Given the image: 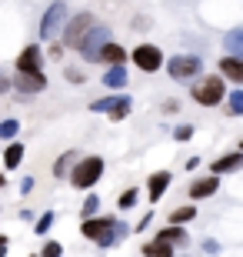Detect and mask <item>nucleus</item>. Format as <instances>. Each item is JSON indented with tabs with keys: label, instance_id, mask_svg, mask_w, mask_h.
<instances>
[{
	"label": "nucleus",
	"instance_id": "obj_9",
	"mask_svg": "<svg viewBox=\"0 0 243 257\" xmlns=\"http://www.w3.org/2000/svg\"><path fill=\"white\" fill-rule=\"evenodd\" d=\"M200 57H173L167 64V70H170V77H173V80H187V77H196L200 74Z\"/></svg>",
	"mask_w": 243,
	"mask_h": 257
},
{
	"label": "nucleus",
	"instance_id": "obj_17",
	"mask_svg": "<svg viewBox=\"0 0 243 257\" xmlns=\"http://www.w3.org/2000/svg\"><path fill=\"white\" fill-rule=\"evenodd\" d=\"M157 240H163V244H170V247H177V244L183 247V244H187V230L183 227H163Z\"/></svg>",
	"mask_w": 243,
	"mask_h": 257
},
{
	"label": "nucleus",
	"instance_id": "obj_19",
	"mask_svg": "<svg viewBox=\"0 0 243 257\" xmlns=\"http://www.w3.org/2000/svg\"><path fill=\"white\" fill-rule=\"evenodd\" d=\"M103 84L113 87V90H117V87H127V67H110L107 77H103Z\"/></svg>",
	"mask_w": 243,
	"mask_h": 257
},
{
	"label": "nucleus",
	"instance_id": "obj_33",
	"mask_svg": "<svg viewBox=\"0 0 243 257\" xmlns=\"http://www.w3.org/2000/svg\"><path fill=\"white\" fill-rule=\"evenodd\" d=\"M7 254V237H0V257Z\"/></svg>",
	"mask_w": 243,
	"mask_h": 257
},
{
	"label": "nucleus",
	"instance_id": "obj_30",
	"mask_svg": "<svg viewBox=\"0 0 243 257\" xmlns=\"http://www.w3.org/2000/svg\"><path fill=\"white\" fill-rule=\"evenodd\" d=\"M60 250H64V247H60L57 240H50L47 247H44V254H40V257H60Z\"/></svg>",
	"mask_w": 243,
	"mask_h": 257
},
{
	"label": "nucleus",
	"instance_id": "obj_28",
	"mask_svg": "<svg viewBox=\"0 0 243 257\" xmlns=\"http://www.w3.org/2000/svg\"><path fill=\"white\" fill-rule=\"evenodd\" d=\"M133 204H137V191L130 187V191H123V194H120V207L127 210V207H133Z\"/></svg>",
	"mask_w": 243,
	"mask_h": 257
},
{
	"label": "nucleus",
	"instance_id": "obj_18",
	"mask_svg": "<svg viewBox=\"0 0 243 257\" xmlns=\"http://www.w3.org/2000/svg\"><path fill=\"white\" fill-rule=\"evenodd\" d=\"M103 64H110V67H123V60H127V50L117 47V44H107V50H103Z\"/></svg>",
	"mask_w": 243,
	"mask_h": 257
},
{
	"label": "nucleus",
	"instance_id": "obj_35",
	"mask_svg": "<svg viewBox=\"0 0 243 257\" xmlns=\"http://www.w3.org/2000/svg\"><path fill=\"white\" fill-rule=\"evenodd\" d=\"M4 184H7V181H4V174H0V187H4Z\"/></svg>",
	"mask_w": 243,
	"mask_h": 257
},
{
	"label": "nucleus",
	"instance_id": "obj_10",
	"mask_svg": "<svg viewBox=\"0 0 243 257\" xmlns=\"http://www.w3.org/2000/svg\"><path fill=\"white\" fill-rule=\"evenodd\" d=\"M14 87H17L20 94H40L47 87V77L44 74H17L14 77Z\"/></svg>",
	"mask_w": 243,
	"mask_h": 257
},
{
	"label": "nucleus",
	"instance_id": "obj_22",
	"mask_svg": "<svg viewBox=\"0 0 243 257\" xmlns=\"http://www.w3.org/2000/svg\"><path fill=\"white\" fill-rule=\"evenodd\" d=\"M20 161H24V147H20V144H10L7 151H4V164H7V167H17Z\"/></svg>",
	"mask_w": 243,
	"mask_h": 257
},
{
	"label": "nucleus",
	"instance_id": "obj_23",
	"mask_svg": "<svg viewBox=\"0 0 243 257\" xmlns=\"http://www.w3.org/2000/svg\"><path fill=\"white\" fill-rule=\"evenodd\" d=\"M74 157H77L74 151H67L64 157H60V161H57V167H54V174H57V177H64V174L70 171V161H74Z\"/></svg>",
	"mask_w": 243,
	"mask_h": 257
},
{
	"label": "nucleus",
	"instance_id": "obj_14",
	"mask_svg": "<svg viewBox=\"0 0 243 257\" xmlns=\"http://www.w3.org/2000/svg\"><path fill=\"white\" fill-rule=\"evenodd\" d=\"M216 187H220V177H203V181H196L193 187H190V197L193 200L210 197V194H216Z\"/></svg>",
	"mask_w": 243,
	"mask_h": 257
},
{
	"label": "nucleus",
	"instance_id": "obj_15",
	"mask_svg": "<svg viewBox=\"0 0 243 257\" xmlns=\"http://www.w3.org/2000/svg\"><path fill=\"white\" fill-rule=\"evenodd\" d=\"M223 47L230 50V57H236V60H243V27H236V30H230L223 37Z\"/></svg>",
	"mask_w": 243,
	"mask_h": 257
},
{
	"label": "nucleus",
	"instance_id": "obj_32",
	"mask_svg": "<svg viewBox=\"0 0 243 257\" xmlns=\"http://www.w3.org/2000/svg\"><path fill=\"white\" fill-rule=\"evenodd\" d=\"M113 227H117V237H123V234H127V224H123V220H113Z\"/></svg>",
	"mask_w": 243,
	"mask_h": 257
},
{
	"label": "nucleus",
	"instance_id": "obj_2",
	"mask_svg": "<svg viewBox=\"0 0 243 257\" xmlns=\"http://www.w3.org/2000/svg\"><path fill=\"white\" fill-rule=\"evenodd\" d=\"M80 234L90 240H97L100 247H110L113 240H117V227H113V217H100V220H84V227H80Z\"/></svg>",
	"mask_w": 243,
	"mask_h": 257
},
{
	"label": "nucleus",
	"instance_id": "obj_16",
	"mask_svg": "<svg viewBox=\"0 0 243 257\" xmlns=\"http://www.w3.org/2000/svg\"><path fill=\"white\" fill-rule=\"evenodd\" d=\"M220 70H223V77H230V80L243 84V60H236V57H223V60H220Z\"/></svg>",
	"mask_w": 243,
	"mask_h": 257
},
{
	"label": "nucleus",
	"instance_id": "obj_4",
	"mask_svg": "<svg viewBox=\"0 0 243 257\" xmlns=\"http://www.w3.org/2000/svg\"><path fill=\"white\" fill-rule=\"evenodd\" d=\"M193 100L203 107H213L223 100V77H203L200 84L193 87Z\"/></svg>",
	"mask_w": 243,
	"mask_h": 257
},
{
	"label": "nucleus",
	"instance_id": "obj_1",
	"mask_svg": "<svg viewBox=\"0 0 243 257\" xmlns=\"http://www.w3.org/2000/svg\"><path fill=\"white\" fill-rule=\"evenodd\" d=\"M100 174H103V157H84V161L70 171V184L80 187V191H87V187H94V184L100 181Z\"/></svg>",
	"mask_w": 243,
	"mask_h": 257
},
{
	"label": "nucleus",
	"instance_id": "obj_12",
	"mask_svg": "<svg viewBox=\"0 0 243 257\" xmlns=\"http://www.w3.org/2000/svg\"><path fill=\"white\" fill-rule=\"evenodd\" d=\"M243 167V154H226V157H220V161H213V177H220V174H233Z\"/></svg>",
	"mask_w": 243,
	"mask_h": 257
},
{
	"label": "nucleus",
	"instance_id": "obj_29",
	"mask_svg": "<svg viewBox=\"0 0 243 257\" xmlns=\"http://www.w3.org/2000/svg\"><path fill=\"white\" fill-rule=\"evenodd\" d=\"M173 137H177V141H190V137H193V127H190V124L177 127V131H173Z\"/></svg>",
	"mask_w": 243,
	"mask_h": 257
},
{
	"label": "nucleus",
	"instance_id": "obj_20",
	"mask_svg": "<svg viewBox=\"0 0 243 257\" xmlns=\"http://www.w3.org/2000/svg\"><path fill=\"white\" fill-rule=\"evenodd\" d=\"M143 254L147 257H173V247L163 244V240H150V244H143Z\"/></svg>",
	"mask_w": 243,
	"mask_h": 257
},
{
	"label": "nucleus",
	"instance_id": "obj_5",
	"mask_svg": "<svg viewBox=\"0 0 243 257\" xmlns=\"http://www.w3.org/2000/svg\"><path fill=\"white\" fill-rule=\"evenodd\" d=\"M90 110H97V114H110V120H123V117L130 114V97H103V100H94L90 104Z\"/></svg>",
	"mask_w": 243,
	"mask_h": 257
},
{
	"label": "nucleus",
	"instance_id": "obj_8",
	"mask_svg": "<svg viewBox=\"0 0 243 257\" xmlns=\"http://www.w3.org/2000/svg\"><path fill=\"white\" fill-rule=\"evenodd\" d=\"M133 64L140 67V70H147V74H153V70L163 67V54L153 44H140V47L133 50Z\"/></svg>",
	"mask_w": 243,
	"mask_h": 257
},
{
	"label": "nucleus",
	"instance_id": "obj_31",
	"mask_svg": "<svg viewBox=\"0 0 243 257\" xmlns=\"http://www.w3.org/2000/svg\"><path fill=\"white\" fill-rule=\"evenodd\" d=\"M67 80H70V84H84L87 77L80 74V70H67Z\"/></svg>",
	"mask_w": 243,
	"mask_h": 257
},
{
	"label": "nucleus",
	"instance_id": "obj_7",
	"mask_svg": "<svg viewBox=\"0 0 243 257\" xmlns=\"http://www.w3.org/2000/svg\"><path fill=\"white\" fill-rule=\"evenodd\" d=\"M94 27H97V24H94V17H90V14H77V17L67 24L64 40H67V44H74V47H80V44H84V37H87Z\"/></svg>",
	"mask_w": 243,
	"mask_h": 257
},
{
	"label": "nucleus",
	"instance_id": "obj_36",
	"mask_svg": "<svg viewBox=\"0 0 243 257\" xmlns=\"http://www.w3.org/2000/svg\"><path fill=\"white\" fill-rule=\"evenodd\" d=\"M240 147H243V144H240Z\"/></svg>",
	"mask_w": 243,
	"mask_h": 257
},
{
	"label": "nucleus",
	"instance_id": "obj_24",
	"mask_svg": "<svg viewBox=\"0 0 243 257\" xmlns=\"http://www.w3.org/2000/svg\"><path fill=\"white\" fill-rule=\"evenodd\" d=\"M17 131H20L17 120H4V124H0V137H7V141H10V137H17Z\"/></svg>",
	"mask_w": 243,
	"mask_h": 257
},
{
	"label": "nucleus",
	"instance_id": "obj_26",
	"mask_svg": "<svg viewBox=\"0 0 243 257\" xmlns=\"http://www.w3.org/2000/svg\"><path fill=\"white\" fill-rule=\"evenodd\" d=\"M97 207H100V197H97V194H90V197L84 200V214L90 217V214H97Z\"/></svg>",
	"mask_w": 243,
	"mask_h": 257
},
{
	"label": "nucleus",
	"instance_id": "obj_3",
	"mask_svg": "<svg viewBox=\"0 0 243 257\" xmlns=\"http://www.w3.org/2000/svg\"><path fill=\"white\" fill-rule=\"evenodd\" d=\"M107 44H110V30L103 27V24H97L90 34L84 37V44H80V57L84 60H100L103 57V50H107Z\"/></svg>",
	"mask_w": 243,
	"mask_h": 257
},
{
	"label": "nucleus",
	"instance_id": "obj_21",
	"mask_svg": "<svg viewBox=\"0 0 243 257\" xmlns=\"http://www.w3.org/2000/svg\"><path fill=\"white\" fill-rule=\"evenodd\" d=\"M193 217H196L193 207H177L170 214V227H180V224H187V220H193Z\"/></svg>",
	"mask_w": 243,
	"mask_h": 257
},
{
	"label": "nucleus",
	"instance_id": "obj_34",
	"mask_svg": "<svg viewBox=\"0 0 243 257\" xmlns=\"http://www.w3.org/2000/svg\"><path fill=\"white\" fill-rule=\"evenodd\" d=\"M4 90H7V80H4V77H0V94H4Z\"/></svg>",
	"mask_w": 243,
	"mask_h": 257
},
{
	"label": "nucleus",
	"instance_id": "obj_25",
	"mask_svg": "<svg viewBox=\"0 0 243 257\" xmlns=\"http://www.w3.org/2000/svg\"><path fill=\"white\" fill-rule=\"evenodd\" d=\"M230 114H233V117L243 114V90H236V94L230 97Z\"/></svg>",
	"mask_w": 243,
	"mask_h": 257
},
{
	"label": "nucleus",
	"instance_id": "obj_13",
	"mask_svg": "<svg viewBox=\"0 0 243 257\" xmlns=\"http://www.w3.org/2000/svg\"><path fill=\"white\" fill-rule=\"evenodd\" d=\"M167 184H170V171H157L150 177V200H153V204L167 194Z\"/></svg>",
	"mask_w": 243,
	"mask_h": 257
},
{
	"label": "nucleus",
	"instance_id": "obj_27",
	"mask_svg": "<svg viewBox=\"0 0 243 257\" xmlns=\"http://www.w3.org/2000/svg\"><path fill=\"white\" fill-rule=\"evenodd\" d=\"M50 224H54V214L47 210V214H44V217L37 220V227H34V230H37V234H47V230H50Z\"/></svg>",
	"mask_w": 243,
	"mask_h": 257
},
{
	"label": "nucleus",
	"instance_id": "obj_11",
	"mask_svg": "<svg viewBox=\"0 0 243 257\" xmlns=\"http://www.w3.org/2000/svg\"><path fill=\"white\" fill-rule=\"evenodd\" d=\"M17 74H40V50L37 47H24V50H20Z\"/></svg>",
	"mask_w": 243,
	"mask_h": 257
},
{
	"label": "nucleus",
	"instance_id": "obj_6",
	"mask_svg": "<svg viewBox=\"0 0 243 257\" xmlns=\"http://www.w3.org/2000/svg\"><path fill=\"white\" fill-rule=\"evenodd\" d=\"M67 20V4H54V7H47V14H44V20H40V37L50 40L57 37V30L64 27Z\"/></svg>",
	"mask_w": 243,
	"mask_h": 257
}]
</instances>
